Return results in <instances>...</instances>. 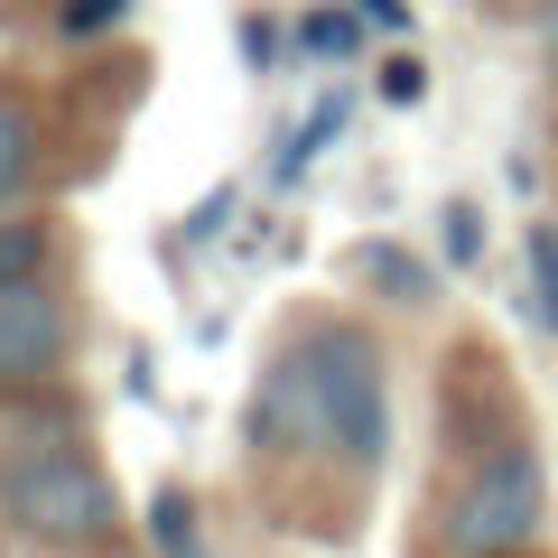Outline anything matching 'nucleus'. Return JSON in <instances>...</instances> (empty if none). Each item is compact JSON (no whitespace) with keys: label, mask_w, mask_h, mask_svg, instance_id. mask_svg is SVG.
<instances>
[{"label":"nucleus","mask_w":558,"mask_h":558,"mask_svg":"<svg viewBox=\"0 0 558 558\" xmlns=\"http://www.w3.org/2000/svg\"><path fill=\"white\" fill-rule=\"evenodd\" d=\"M0 512L38 549H102L112 539V484L65 428H47V438H20L0 457Z\"/></svg>","instance_id":"f257e3e1"},{"label":"nucleus","mask_w":558,"mask_h":558,"mask_svg":"<svg viewBox=\"0 0 558 558\" xmlns=\"http://www.w3.org/2000/svg\"><path fill=\"white\" fill-rule=\"evenodd\" d=\"M539 521H549V475H539L531 447H494V457H475L457 475V494H447L438 512V539L457 558H512L539 539Z\"/></svg>","instance_id":"f03ea898"},{"label":"nucleus","mask_w":558,"mask_h":558,"mask_svg":"<svg viewBox=\"0 0 558 558\" xmlns=\"http://www.w3.org/2000/svg\"><path fill=\"white\" fill-rule=\"evenodd\" d=\"M317 447H336L344 465H381L391 438V381H381V344L363 326H317Z\"/></svg>","instance_id":"7ed1b4c3"},{"label":"nucleus","mask_w":558,"mask_h":558,"mask_svg":"<svg viewBox=\"0 0 558 558\" xmlns=\"http://www.w3.org/2000/svg\"><path fill=\"white\" fill-rule=\"evenodd\" d=\"M65 363V307L47 289H0V381H38Z\"/></svg>","instance_id":"20e7f679"},{"label":"nucleus","mask_w":558,"mask_h":558,"mask_svg":"<svg viewBox=\"0 0 558 558\" xmlns=\"http://www.w3.org/2000/svg\"><path fill=\"white\" fill-rule=\"evenodd\" d=\"M252 438H260V447L317 438V354H307V344H289V354L260 373V391H252Z\"/></svg>","instance_id":"39448f33"},{"label":"nucleus","mask_w":558,"mask_h":558,"mask_svg":"<svg viewBox=\"0 0 558 558\" xmlns=\"http://www.w3.org/2000/svg\"><path fill=\"white\" fill-rule=\"evenodd\" d=\"M521 307L539 336H558V223H531V242H521Z\"/></svg>","instance_id":"423d86ee"},{"label":"nucleus","mask_w":558,"mask_h":558,"mask_svg":"<svg viewBox=\"0 0 558 558\" xmlns=\"http://www.w3.org/2000/svg\"><path fill=\"white\" fill-rule=\"evenodd\" d=\"M28 186H38V131L20 102H0V205H20Z\"/></svg>","instance_id":"0eeeda50"},{"label":"nucleus","mask_w":558,"mask_h":558,"mask_svg":"<svg viewBox=\"0 0 558 558\" xmlns=\"http://www.w3.org/2000/svg\"><path fill=\"white\" fill-rule=\"evenodd\" d=\"M149 539H159V558H196V502H186L178 484L149 494Z\"/></svg>","instance_id":"6e6552de"},{"label":"nucleus","mask_w":558,"mask_h":558,"mask_svg":"<svg viewBox=\"0 0 558 558\" xmlns=\"http://www.w3.org/2000/svg\"><path fill=\"white\" fill-rule=\"evenodd\" d=\"M38 260H47V233H38V223H0V289H38V279H28Z\"/></svg>","instance_id":"1a4fd4ad"},{"label":"nucleus","mask_w":558,"mask_h":558,"mask_svg":"<svg viewBox=\"0 0 558 558\" xmlns=\"http://www.w3.org/2000/svg\"><path fill=\"white\" fill-rule=\"evenodd\" d=\"M299 47H307V57H354L363 28H354V10H307V20H299Z\"/></svg>","instance_id":"9d476101"},{"label":"nucleus","mask_w":558,"mask_h":558,"mask_svg":"<svg viewBox=\"0 0 558 558\" xmlns=\"http://www.w3.org/2000/svg\"><path fill=\"white\" fill-rule=\"evenodd\" d=\"M447 260H457V270H475V260H484V205L475 196L447 205Z\"/></svg>","instance_id":"9b49d317"},{"label":"nucleus","mask_w":558,"mask_h":558,"mask_svg":"<svg viewBox=\"0 0 558 558\" xmlns=\"http://www.w3.org/2000/svg\"><path fill=\"white\" fill-rule=\"evenodd\" d=\"M121 10H131V0H65V38H112V28H121Z\"/></svg>","instance_id":"f8f14e48"},{"label":"nucleus","mask_w":558,"mask_h":558,"mask_svg":"<svg viewBox=\"0 0 558 558\" xmlns=\"http://www.w3.org/2000/svg\"><path fill=\"white\" fill-rule=\"evenodd\" d=\"M381 94H391L400 112H410V102L428 94V65H418V57H391V65H381Z\"/></svg>","instance_id":"ddd939ff"},{"label":"nucleus","mask_w":558,"mask_h":558,"mask_svg":"<svg viewBox=\"0 0 558 558\" xmlns=\"http://www.w3.org/2000/svg\"><path fill=\"white\" fill-rule=\"evenodd\" d=\"M242 57H252V65H270V57H279V38H270V20H252V28H242Z\"/></svg>","instance_id":"4468645a"},{"label":"nucleus","mask_w":558,"mask_h":558,"mask_svg":"<svg viewBox=\"0 0 558 558\" xmlns=\"http://www.w3.org/2000/svg\"><path fill=\"white\" fill-rule=\"evenodd\" d=\"M363 10H373L381 28H410V20H400V0H363Z\"/></svg>","instance_id":"2eb2a0df"},{"label":"nucleus","mask_w":558,"mask_h":558,"mask_svg":"<svg viewBox=\"0 0 558 558\" xmlns=\"http://www.w3.org/2000/svg\"><path fill=\"white\" fill-rule=\"evenodd\" d=\"M549 47H558V20H549Z\"/></svg>","instance_id":"dca6fc26"}]
</instances>
